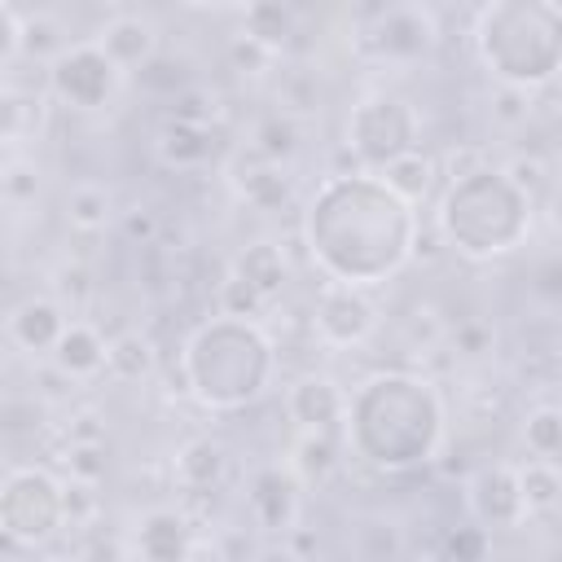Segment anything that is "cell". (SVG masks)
I'll return each mask as SVG.
<instances>
[{"label":"cell","instance_id":"cell-22","mask_svg":"<svg viewBox=\"0 0 562 562\" xmlns=\"http://www.w3.org/2000/svg\"><path fill=\"white\" fill-rule=\"evenodd\" d=\"M220 474H224V448L220 443H211V439H193V443H184V452H180V479L189 483V487H211V483H220Z\"/></svg>","mask_w":562,"mask_h":562},{"label":"cell","instance_id":"cell-37","mask_svg":"<svg viewBox=\"0 0 562 562\" xmlns=\"http://www.w3.org/2000/svg\"><path fill=\"white\" fill-rule=\"evenodd\" d=\"M127 233H132V237H149V233H154V220H149L145 211H132V215H127Z\"/></svg>","mask_w":562,"mask_h":562},{"label":"cell","instance_id":"cell-39","mask_svg":"<svg viewBox=\"0 0 562 562\" xmlns=\"http://www.w3.org/2000/svg\"><path fill=\"white\" fill-rule=\"evenodd\" d=\"M259 562H299V558H294L290 549H268V553H263Z\"/></svg>","mask_w":562,"mask_h":562},{"label":"cell","instance_id":"cell-25","mask_svg":"<svg viewBox=\"0 0 562 562\" xmlns=\"http://www.w3.org/2000/svg\"><path fill=\"white\" fill-rule=\"evenodd\" d=\"M66 215H70V224L75 228H101L105 220H110V198H105V189H97V184H79V189H70V198H66Z\"/></svg>","mask_w":562,"mask_h":562},{"label":"cell","instance_id":"cell-3","mask_svg":"<svg viewBox=\"0 0 562 562\" xmlns=\"http://www.w3.org/2000/svg\"><path fill=\"white\" fill-rule=\"evenodd\" d=\"M184 369H189V386L206 404L237 408L263 391L272 351L250 321L224 316V321H211L206 329H198V338L189 342Z\"/></svg>","mask_w":562,"mask_h":562},{"label":"cell","instance_id":"cell-34","mask_svg":"<svg viewBox=\"0 0 562 562\" xmlns=\"http://www.w3.org/2000/svg\"><path fill=\"white\" fill-rule=\"evenodd\" d=\"M233 61H237V66H250V75H259V70H268L272 48H263V44L250 40V35H241V40L233 44Z\"/></svg>","mask_w":562,"mask_h":562},{"label":"cell","instance_id":"cell-38","mask_svg":"<svg viewBox=\"0 0 562 562\" xmlns=\"http://www.w3.org/2000/svg\"><path fill=\"white\" fill-rule=\"evenodd\" d=\"M457 338H461V347H465V351H479V342H483V329H479V325H465Z\"/></svg>","mask_w":562,"mask_h":562},{"label":"cell","instance_id":"cell-27","mask_svg":"<svg viewBox=\"0 0 562 562\" xmlns=\"http://www.w3.org/2000/svg\"><path fill=\"white\" fill-rule=\"evenodd\" d=\"M527 448L536 452V461H549L562 452V413L558 408H540L527 417Z\"/></svg>","mask_w":562,"mask_h":562},{"label":"cell","instance_id":"cell-13","mask_svg":"<svg viewBox=\"0 0 562 562\" xmlns=\"http://www.w3.org/2000/svg\"><path fill=\"white\" fill-rule=\"evenodd\" d=\"M136 549L145 562H189V522L171 509H154L136 531Z\"/></svg>","mask_w":562,"mask_h":562},{"label":"cell","instance_id":"cell-19","mask_svg":"<svg viewBox=\"0 0 562 562\" xmlns=\"http://www.w3.org/2000/svg\"><path fill=\"white\" fill-rule=\"evenodd\" d=\"M158 154L176 167H193L211 154V132L202 123H184V119H171L162 132H158Z\"/></svg>","mask_w":562,"mask_h":562},{"label":"cell","instance_id":"cell-20","mask_svg":"<svg viewBox=\"0 0 562 562\" xmlns=\"http://www.w3.org/2000/svg\"><path fill=\"white\" fill-rule=\"evenodd\" d=\"M430 180H435V162H430L426 154H417V149L382 167V184H386L400 202H417V198H426Z\"/></svg>","mask_w":562,"mask_h":562},{"label":"cell","instance_id":"cell-24","mask_svg":"<svg viewBox=\"0 0 562 562\" xmlns=\"http://www.w3.org/2000/svg\"><path fill=\"white\" fill-rule=\"evenodd\" d=\"M518 483H522L527 509H549V505H558V496H562V474H558L549 461L522 465V470H518Z\"/></svg>","mask_w":562,"mask_h":562},{"label":"cell","instance_id":"cell-15","mask_svg":"<svg viewBox=\"0 0 562 562\" xmlns=\"http://www.w3.org/2000/svg\"><path fill=\"white\" fill-rule=\"evenodd\" d=\"M101 48L114 66H149L154 61V31L140 18H114L101 31Z\"/></svg>","mask_w":562,"mask_h":562},{"label":"cell","instance_id":"cell-18","mask_svg":"<svg viewBox=\"0 0 562 562\" xmlns=\"http://www.w3.org/2000/svg\"><path fill=\"white\" fill-rule=\"evenodd\" d=\"M53 360H57V369L61 373H70V378H83V373H97L101 364H105V342L97 338V329H88V325H66V334H61V342L53 347Z\"/></svg>","mask_w":562,"mask_h":562},{"label":"cell","instance_id":"cell-26","mask_svg":"<svg viewBox=\"0 0 562 562\" xmlns=\"http://www.w3.org/2000/svg\"><path fill=\"white\" fill-rule=\"evenodd\" d=\"M241 193H246L250 206L277 211V206L290 198V184H285V176H281L277 167H259V171H250V176L241 180Z\"/></svg>","mask_w":562,"mask_h":562},{"label":"cell","instance_id":"cell-35","mask_svg":"<svg viewBox=\"0 0 562 562\" xmlns=\"http://www.w3.org/2000/svg\"><path fill=\"white\" fill-rule=\"evenodd\" d=\"M496 119L501 123H518V119H527V88H501V97H496Z\"/></svg>","mask_w":562,"mask_h":562},{"label":"cell","instance_id":"cell-9","mask_svg":"<svg viewBox=\"0 0 562 562\" xmlns=\"http://www.w3.org/2000/svg\"><path fill=\"white\" fill-rule=\"evenodd\" d=\"M316 329H321L325 342L351 347V342H360V338L373 329V307H369V299H364L360 290L334 285V290H325L321 303H316Z\"/></svg>","mask_w":562,"mask_h":562},{"label":"cell","instance_id":"cell-12","mask_svg":"<svg viewBox=\"0 0 562 562\" xmlns=\"http://www.w3.org/2000/svg\"><path fill=\"white\" fill-rule=\"evenodd\" d=\"M290 417L303 426V430H316V435H329L342 417V395L329 378H303L294 382L290 391Z\"/></svg>","mask_w":562,"mask_h":562},{"label":"cell","instance_id":"cell-16","mask_svg":"<svg viewBox=\"0 0 562 562\" xmlns=\"http://www.w3.org/2000/svg\"><path fill=\"white\" fill-rule=\"evenodd\" d=\"M250 509H255V518H259L268 531L290 527V518H294V483H290L281 470H263V474L250 483Z\"/></svg>","mask_w":562,"mask_h":562},{"label":"cell","instance_id":"cell-2","mask_svg":"<svg viewBox=\"0 0 562 562\" xmlns=\"http://www.w3.org/2000/svg\"><path fill=\"white\" fill-rule=\"evenodd\" d=\"M351 439L373 465H386V470L426 461L439 439L435 391L404 373L373 378L351 404Z\"/></svg>","mask_w":562,"mask_h":562},{"label":"cell","instance_id":"cell-5","mask_svg":"<svg viewBox=\"0 0 562 562\" xmlns=\"http://www.w3.org/2000/svg\"><path fill=\"white\" fill-rule=\"evenodd\" d=\"M527 206L531 198L505 171L483 167L470 180L448 189L439 228L465 255H501L518 246V237L527 233Z\"/></svg>","mask_w":562,"mask_h":562},{"label":"cell","instance_id":"cell-10","mask_svg":"<svg viewBox=\"0 0 562 562\" xmlns=\"http://www.w3.org/2000/svg\"><path fill=\"white\" fill-rule=\"evenodd\" d=\"M470 509H474V518L487 522V527H514V522L522 518V509H527L518 474L505 470V465L483 470V474L474 479V487H470Z\"/></svg>","mask_w":562,"mask_h":562},{"label":"cell","instance_id":"cell-6","mask_svg":"<svg viewBox=\"0 0 562 562\" xmlns=\"http://www.w3.org/2000/svg\"><path fill=\"white\" fill-rule=\"evenodd\" d=\"M66 518V487L44 470H13L0 496V522L13 544H44Z\"/></svg>","mask_w":562,"mask_h":562},{"label":"cell","instance_id":"cell-23","mask_svg":"<svg viewBox=\"0 0 562 562\" xmlns=\"http://www.w3.org/2000/svg\"><path fill=\"white\" fill-rule=\"evenodd\" d=\"M290 31H294V13L285 4H250L246 9V35L259 40L263 48L277 53L290 40Z\"/></svg>","mask_w":562,"mask_h":562},{"label":"cell","instance_id":"cell-7","mask_svg":"<svg viewBox=\"0 0 562 562\" xmlns=\"http://www.w3.org/2000/svg\"><path fill=\"white\" fill-rule=\"evenodd\" d=\"M413 132H417L413 110L400 97H369L351 110V123H347L351 149L373 167H386V162L413 154Z\"/></svg>","mask_w":562,"mask_h":562},{"label":"cell","instance_id":"cell-30","mask_svg":"<svg viewBox=\"0 0 562 562\" xmlns=\"http://www.w3.org/2000/svg\"><path fill=\"white\" fill-rule=\"evenodd\" d=\"M299 457H294V465H299V474L303 479H325L329 470H334V443H329V435H316V430H307L303 439H299V448H294Z\"/></svg>","mask_w":562,"mask_h":562},{"label":"cell","instance_id":"cell-40","mask_svg":"<svg viewBox=\"0 0 562 562\" xmlns=\"http://www.w3.org/2000/svg\"><path fill=\"white\" fill-rule=\"evenodd\" d=\"M426 562H452V558H448V553H439V558H426Z\"/></svg>","mask_w":562,"mask_h":562},{"label":"cell","instance_id":"cell-14","mask_svg":"<svg viewBox=\"0 0 562 562\" xmlns=\"http://www.w3.org/2000/svg\"><path fill=\"white\" fill-rule=\"evenodd\" d=\"M435 40V26L422 9H386L373 26V44L391 57H413Z\"/></svg>","mask_w":562,"mask_h":562},{"label":"cell","instance_id":"cell-11","mask_svg":"<svg viewBox=\"0 0 562 562\" xmlns=\"http://www.w3.org/2000/svg\"><path fill=\"white\" fill-rule=\"evenodd\" d=\"M9 334L26 351H53L61 342V334H66V316H61V307L53 299H26L9 316Z\"/></svg>","mask_w":562,"mask_h":562},{"label":"cell","instance_id":"cell-21","mask_svg":"<svg viewBox=\"0 0 562 562\" xmlns=\"http://www.w3.org/2000/svg\"><path fill=\"white\" fill-rule=\"evenodd\" d=\"M105 364L114 369V378L136 382V378H145V373L154 369V347H149V338H140V334H119V338L105 347Z\"/></svg>","mask_w":562,"mask_h":562},{"label":"cell","instance_id":"cell-8","mask_svg":"<svg viewBox=\"0 0 562 562\" xmlns=\"http://www.w3.org/2000/svg\"><path fill=\"white\" fill-rule=\"evenodd\" d=\"M53 92L79 110H92L101 105L110 92H114V79H119V66L110 61V53L101 44H79V48H61L53 57Z\"/></svg>","mask_w":562,"mask_h":562},{"label":"cell","instance_id":"cell-32","mask_svg":"<svg viewBox=\"0 0 562 562\" xmlns=\"http://www.w3.org/2000/svg\"><path fill=\"white\" fill-rule=\"evenodd\" d=\"M57 26L48 22V18H26V35H22V53H31V57H44L48 48H57V35H53Z\"/></svg>","mask_w":562,"mask_h":562},{"label":"cell","instance_id":"cell-1","mask_svg":"<svg viewBox=\"0 0 562 562\" xmlns=\"http://www.w3.org/2000/svg\"><path fill=\"white\" fill-rule=\"evenodd\" d=\"M312 255L342 285H373L395 272L413 246V215L382 180L338 176L307 211Z\"/></svg>","mask_w":562,"mask_h":562},{"label":"cell","instance_id":"cell-4","mask_svg":"<svg viewBox=\"0 0 562 562\" xmlns=\"http://www.w3.org/2000/svg\"><path fill=\"white\" fill-rule=\"evenodd\" d=\"M479 53L509 83H544L562 66V9L558 4H492L479 18Z\"/></svg>","mask_w":562,"mask_h":562},{"label":"cell","instance_id":"cell-31","mask_svg":"<svg viewBox=\"0 0 562 562\" xmlns=\"http://www.w3.org/2000/svg\"><path fill=\"white\" fill-rule=\"evenodd\" d=\"M483 549H487L483 527H457L448 536V558L452 562H483Z\"/></svg>","mask_w":562,"mask_h":562},{"label":"cell","instance_id":"cell-33","mask_svg":"<svg viewBox=\"0 0 562 562\" xmlns=\"http://www.w3.org/2000/svg\"><path fill=\"white\" fill-rule=\"evenodd\" d=\"M70 474H75L79 483H92V479H101V474H105V461H101V452H97L92 443H79V448H70Z\"/></svg>","mask_w":562,"mask_h":562},{"label":"cell","instance_id":"cell-36","mask_svg":"<svg viewBox=\"0 0 562 562\" xmlns=\"http://www.w3.org/2000/svg\"><path fill=\"white\" fill-rule=\"evenodd\" d=\"M92 509V492H88V483H75V487H66V518L75 522V518H83Z\"/></svg>","mask_w":562,"mask_h":562},{"label":"cell","instance_id":"cell-41","mask_svg":"<svg viewBox=\"0 0 562 562\" xmlns=\"http://www.w3.org/2000/svg\"><path fill=\"white\" fill-rule=\"evenodd\" d=\"M558 224H562V198H558Z\"/></svg>","mask_w":562,"mask_h":562},{"label":"cell","instance_id":"cell-28","mask_svg":"<svg viewBox=\"0 0 562 562\" xmlns=\"http://www.w3.org/2000/svg\"><path fill=\"white\" fill-rule=\"evenodd\" d=\"M220 307H224V316H233V321H259L263 307H268V299H263L255 285H246L241 277H228V281L220 285Z\"/></svg>","mask_w":562,"mask_h":562},{"label":"cell","instance_id":"cell-29","mask_svg":"<svg viewBox=\"0 0 562 562\" xmlns=\"http://www.w3.org/2000/svg\"><path fill=\"white\" fill-rule=\"evenodd\" d=\"M294 145H299L294 119H285V114H272V119H263V123H259V154H263L268 162H281V158H290V154H294Z\"/></svg>","mask_w":562,"mask_h":562},{"label":"cell","instance_id":"cell-17","mask_svg":"<svg viewBox=\"0 0 562 562\" xmlns=\"http://www.w3.org/2000/svg\"><path fill=\"white\" fill-rule=\"evenodd\" d=\"M233 277H241L246 285H255V290L272 303V299L285 290V259H281V250H277V246L255 241V246H246V250L237 255Z\"/></svg>","mask_w":562,"mask_h":562}]
</instances>
